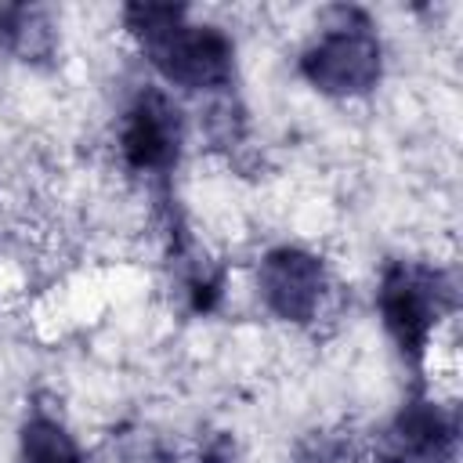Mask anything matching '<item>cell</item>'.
<instances>
[{
  "mask_svg": "<svg viewBox=\"0 0 463 463\" xmlns=\"http://www.w3.org/2000/svg\"><path fill=\"white\" fill-rule=\"evenodd\" d=\"M127 29L141 40L152 65L188 90H213L232 80V43L213 25H192L177 4H130Z\"/></svg>",
  "mask_w": 463,
  "mask_h": 463,
  "instance_id": "6da1fadb",
  "label": "cell"
},
{
  "mask_svg": "<svg viewBox=\"0 0 463 463\" xmlns=\"http://www.w3.org/2000/svg\"><path fill=\"white\" fill-rule=\"evenodd\" d=\"M311 87L333 98H354L376 87L380 80V40L369 18L354 7L329 11L326 33L300 58Z\"/></svg>",
  "mask_w": 463,
  "mask_h": 463,
  "instance_id": "7a4b0ae2",
  "label": "cell"
},
{
  "mask_svg": "<svg viewBox=\"0 0 463 463\" xmlns=\"http://www.w3.org/2000/svg\"><path fill=\"white\" fill-rule=\"evenodd\" d=\"M445 289L441 275L420 264H391L380 282V315L398 351L409 362H420L430 340V329L441 315Z\"/></svg>",
  "mask_w": 463,
  "mask_h": 463,
  "instance_id": "3957f363",
  "label": "cell"
},
{
  "mask_svg": "<svg viewBox=\"0 0 463 463\" xmlns=\"http://www.w3.org/2000/svg\"><path fill=\"white\" fill-rule=\"evenodd\" d=\"M257 286L264 304L286 318V322H307L315 318L322 293H326V268L315 253L297 250V246H282L271 250L260 260L257 271Z\"/></svg>",
  "mask_w": 463,
  "mask_h": 463,
  "instance_id": "277c9868",
  "label": "cell"
},
{
  "mask_svg": "<svg viewBox=\"0 0 463 463\" xmlns=\"http://www.w3.org/2000/svg\"><path fill=\"white\" fill-rule=\"evenodd\" d=\"M119 145H123V156L134 170H166L181 148L177 109L159 90H145L123 119Z\"/></svg>",
  "mask_w": 463,
  "mask_h": 463,
  "instance_id": "5b68a950",
  "label": "cell"
},
{
  "mask_svg": "<svg viewBox=\"0 0 463 463\" xmlns=\"http://www.w3.org/2000/svg\"><path fill=\"white\" fill-rule=\"evenodd\" d=\"M456 445L452 420L434 402L405 405L380 438V463H449Z\"/></svg>",
  "mask_w": 463,
  "mask_h": 463,
  "instance_id": "8992f818",
  "label": "cell"
},
{
  "mask_svg": "<svg viewBox=\"0 0 463 463\" xmlns=\"http://www.w3.org/2000/svg\"><path fill=\"white\" fill-rule=\"evenodd\" d=\"M22 463H80V449L61 423L33 416L22 427Z\"/></svg>",
  "mask_w": 463,
  "mask_h": 463,
  "instance_id": "52a82bcc",
  "label": "cell"
},
{
  "mask_svg": "<svg viewBox=\"0 0 463 463\" xmlns=\"http://www.w3.org/2000/svg\"><path fill=\"white\" fill-rule=\"evenodd\" d=\"M206 463H217V459H206Z\"/></svg>",
  "mask_w": 463,
  "mask_h": 463,
  "instance_id": "ba28073f",
  "label": "cell"
}]
</instances>
